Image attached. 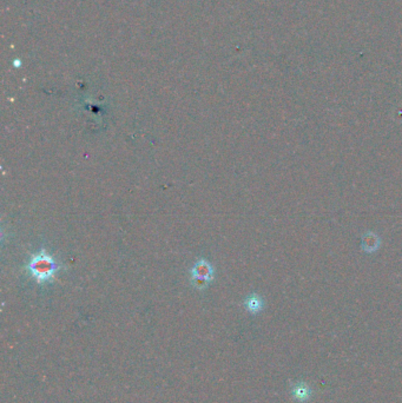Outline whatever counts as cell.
Here are the masks:
<instances>
[{"label":"cell","instance_id":"6da1fadb","mask_svg":"<svg viewBox=\"0 0 402 403\" xmlns=\"http://www.w3.org/2000/svg\"><path fill=\"white\" fill-rule=\"evenodd\" d=\"M28 270L31 276L39 284H44L54 280L56 272L59 270V264L50 254L42 250L31 257L28 264Z\"/></svg>","mask_w":402,"mask_h":403},{"label":"cell","instance_id":"7a4b0ae2","mask_svg":"<svg viewBox=\"0 0 402 403\" xmlns=\"http://www.w3.org/2000/svg\"><path fill=\"white\" fill-rule=\"evenodd\" d=\"M191 282L198 289L206 288L214 277V269L208 260H200L190 270Z\"/></svg>","mask_w":402,"mask_h":403},{"label":"cell","instance_id":"3957f363","mask_svg":"<svg viewBox=\"0 0 402 403\" xmlns=\"http://www.w3.org/2000/svg\"><path fill=\"white\" fill-rule=\"evenodd\" d=\"M246 306L248 308L249 312H257L262 308V300L258 296H252L246 300Z\"/></svg>","mask_w":402,"mask_h":403},{"label":"cell","instance_id":"277c9868","mask_svg":"<svg viewBox=\"0 0 402 403\" xmlns=\"http://www.w3.org/2000/svg\"><path fill=\"white\" fill-rule=\"evenodd\" d=\"M308 394H309L308 389H306V388H296L295 395H296V398H300V400L307 398Z\"/></svg>","mask_w":402,"mask_h":403}]
</instances>
